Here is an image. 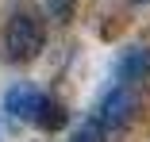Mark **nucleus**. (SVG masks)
<instances>
[{"label": "nucleus", "mask_w": 150, "mask_h": 142, "mask_svg": "<svg viewBox=\"0 0 150 142\" xmlns=\"http://www.w3.org/2000/svg\"><path fill=\"white\" fill-rule=\"evenodd\" d=\"M46 46V27L39 15L31 12H16L4 27V39H0V50H4V62L12 65H27V62H35L39 54Z\"/></svg>", "instance_id": "1"}, {"label": "nucleus", "mask_w": 150, "mask_h": 142, "mask_svg": "<svg viewBox=\"0 0 150 142\" xmlns=\"http://www.w3.org/2000/svg\"><path fill=\"white\" fill-rule=\"evenodd\" d=\"M135 108H139V92H135V84L115 81L112 89L104 92V100H100V108H96L93 119H96L104 131H119V127L135 115Z\"/></svg>", "instance_id": "2"}, {"label": "nucleus", "mask_w": 150, "mask_h": 142, "mask_svg": "<svg viewBox=\"0 0 150 142\" xmlns=\"http://www.w3.org/2000/svg\"><path fill=\"white\" fill-rule=\"evenodd\" d=\"M42 104V92L31 89V84H12L4 92V111L12 119H23V123H35V111Z\"/></svg>", "instance_id": "3"}, {"label": "nucleus", "mask_w": 150, "mask_h": 142, "mask_svg": "<svg viewBox=\"0 0 150 142\" xmlns=\"http://www.w3.org/2000/svg\"><path fill=\"white\" fill-rule=\"evenodd\" d=\"M150 77V46H131L123 50V58L115 62V81L123 84H139Z\"/></svg>", "instance_id": "4"}, {"label": "nucleus", "mask_w": 150, "mask_h": 142, "mask_svg": "<svg viewBox=\"0 0 150 142\" xmlns=\"http://www.w3.org/2000/svg\"><path fill=\"white\" fill-rule=\"evenodd\" d=\"M35 123H39L42 131H62V127H66V108L58 104V100H50V96H42V104H39V111H35Z\"/></svg>", "instance_id": "5"}, {"label": "nucleus", "mask_w": 150, "mask_h": 142, "mask_svg": "<svg viewBox=\"0 0 150 142\" xmlns=\"http://www.w3.org/2000/svg\"><path fill=\"white\" fill-rule=\"evenodd\" d=\"M73 4H77V0H42V12H46L54 23H66V19L73 15Z\"/></svg>", "instance_id": "6"}, {"label": "nucleus", "mask_w": 150, "mask_h": 142, "mask_svg": "<svg viewBox=\"0 0 150 142\" xmlns=\"http://www.w3.org/2000/svg\"><path fill=\"white\" fill-rule=\"evenodd\" d=\"M108 138V131L96 123V119H85L81 127H77V134H73V142H104Z\"/></svg>", "instance_id": "7"}]
</instances>
